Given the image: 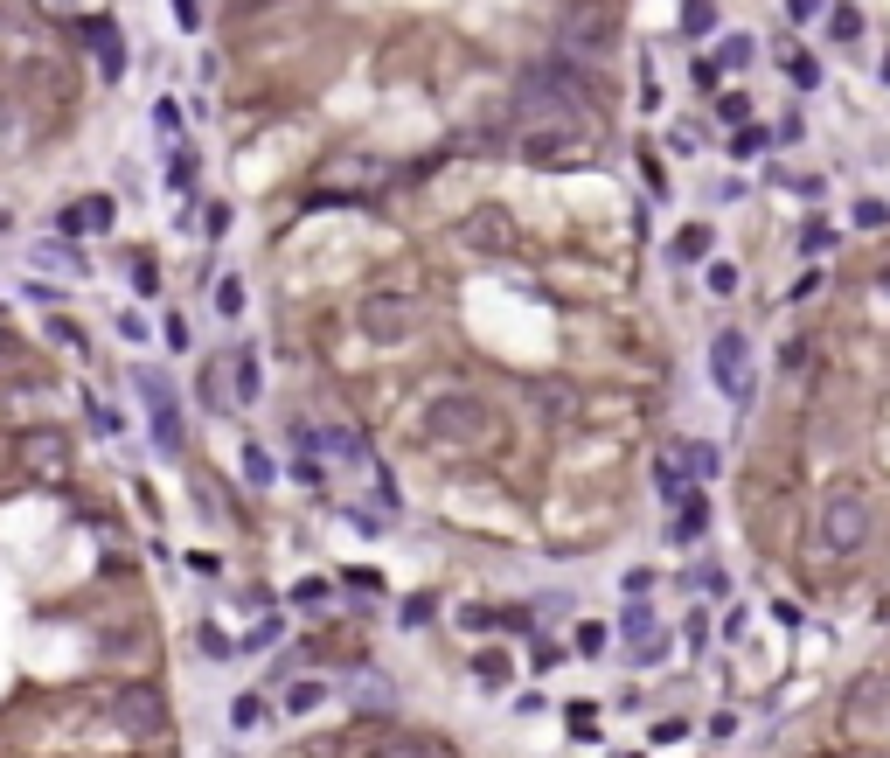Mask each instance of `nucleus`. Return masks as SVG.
Listing matches in <instances>:
<instances>
[{
	"label": "nucleus",
	"mask_w": 890,
	"mask_h": 758,
	"mask_svg": "<svg viewBox=\"0 0 890 758\" xmlns=\"http://www.w3.org/2000/svg\"><path fill=\"white\" fill-rule=\"evenodd\" d=\"M856 223H863V230H884L890 209H884V202H863V209H856Z\"/></svg>",
	"instance_id": "obj_42"
},
{
	"label": "nucleus",
	"mask_w": 890,
	"mask_h": 758,
	"mask_svg": "<svg viewBox=\"0 0 890 758\" xmlns=\"http://www.w3.org/2000/svg\"><path fill=\"white\" fill-rule=\"evenodd\" d=\"M703 286H710L717 300H724V293H738V265H710V272H703Z\"/></svg>",
	"instance_id": "obj_33"
},
{
	"label": "nucleus",
	"mask_w": 890,
	"mask_h": 758,
	"mask_svg": "<svg viewBox=\"0 0 890 758\" xmlns=\"http://www.w3.org/2000/svg\"><path fill=\"white\" fill-rule=\"evenodd\" d=\"M654 592V571H626V599H647Z\"/></svg>",
	"instance_id": "obj_43"
},
{
	"label": "nucleus",
	"mask_w": 890,
	"mask_h": 758,
	"mask_svg": "<svg viewBox=\"0 0 890 758\" xmlns=\"http://www.w3.org/2000/svg\"><path fill=\"white\" fill-rule=\"evenodd\" d=\"M216 313H244V279H216Z\"/></svg>",
	"instance_id": "obj_29"
},
{
	"label": "nucleus",
	"mask_w": 890,
	"mask_h": 758,
	"mask_svg": "<svg viewBox=\"0 0 890 758\" xmlns=\"http://www.w3.org/2000/svg\"><path fill=\"white\" fill-rule=\"evenodd\" d=\"M751 56H758V42H751V35H731V42L717 49V70H744Z\"/></svg>",
	"instance_id": "obj_23"
},
{
	"label": "nucleus",
	"mask_w": 890,
	"mask_h": 758,
	"mask_svg": "<svg viewBox=\"0 0 890 758\" xmlns=\"http://www.w3.org/2000/svg\"><path fill=\"white\" fill-rule=\"evenodd\" d=\"M369 758H439V745H425V738H397V745H376Z\"/></svg>",
	"instance_id": "obj_26"
},
{
	"label": "nucleus",
	"mask_w": 890,
	"mask_h": 758,
	"mask_svg": "<svg viewBox=\"0 0 890 758\" xmlns=\"http://www.w3.org/2000/svg\"><path fill=\"white\" fill-rule=\"evenodd\" d=\"M619 633H626L633 647H640V640L654 633V612H647V599H633V606H626V619H619Z\"/></svg>",
	"instance_id": "obj_22"
},
{
	"label": "nucleus",
	"mask_w": 890,
	"mask_h": 758,
	"mask_svg": "<svg viewBox=\"0 0 890 758\" xmlns=\"http://www.w3.org/2000/svg\"><path fill=\"white\" fill-rule=\"evenodd\" d=\"M21 459H28L35 473H63V466H70V439L49 432V425H35V432L21 439Z\"/></svg>",
	"instance_id": "obj_9"
},
{
	"label": "nucleus",
	"mask_w": 890,
	"mask_h": 758,
	"mask_svg": "<svg viewBox=\"0 0 890 758\" xmlns=\"http://www.w3.org/2000/svg\"><path fill=\"white\" fill-rule=\"evenodd\" d=\"M765 140H772V133L744 126V133H731V153H738V160H758V153H765Z\"/></svg>",
	"instance_id": "obj_32"
},
{
	"label": "nucleus",
	"mask_w": 890,
	"mask_h": 758,
	"mask_svg": "<svg viewBox=\"0 0 890 758\" xmlns=\"http://www.w3.org/2000/svg\"><path fill=\"white\" fill-rule=\"evenodd\" d=\"M494 432V418H487V404L473 397V390H439L432 404H425V439L432 446H473V439H487Z\"/></svg>",
	"instance_id": "obj_3"
},
{
	"label": "nucleus",
	"mask_w": 890,
	"mask_h": 758,
	"mask_svg": "<svg viewBox=\"0 0 890 758\" xmlns=\"http://www.w3.org/2000/svg\"><path fill=\"white\" fill-rule=\"evenodd\" d=\"M230 724H237V731L265 724V703H258V696H237V703H230Z\"/></svg>",
	"instance_id": "obj_31"
},
{
	"label": "nucleus",
	"mask_w": 890,
	"mask_h": 758,
	"mask_svg": "<svg viewBox=\"0 0 890 758\" xmlns=\"http://www.w3.org/2000/svg\"><path fill=\"white\" fill-rule=\"evenodd\" d=\"M77 35L91 42V56H98V77H105V84H119V77H126V49H119V28H112L105 14H84V21H77Z\"/></svg>",
	"instance_id": "obj_7"
},
{
	"label": "nucleus",
	"mask_w": 890,
	"mask_h": 758,
	"mask_svg": "<svg viewBox=\"0 0 890 758\" xmlns=\"http://www.w3.org/2000/svg\"><path fill=\"white\" fill-rule=\"evenodd\" d=\"M258 383H265V369H258V355L244 348V355H237V404H251V397H258Z\"/></svg>",
	"instance_id": "obj_20"
},
{
	"label": "nucleus",
	"mask_w": 890,
	"mask_h": 758,
	"mask_svg": "<svg viewBox=\"0 0 890 758\" xmlns=\"http://www.w3.org/2000/svg\"><path fill=\"white\" fill-rule=\"evenodd\" d=\"M668 147H675V153H696V147H703V133H696V126H675V140H668Z\"/></svg>",
	"instance_id": "obj_44"
},
{
	"label": "nucleus",
	"mask_w": 890,
	"mask_h": 758,
	"mask_svg": "<svg viewBox=\"0 0 890 758\" xmlns=\"http://www.w3.org/2000/svg\"><path fill=\"white\" fill-rule=\"evenodd\" d=\"M633 661H640V668H654V661H668V640H661V633H647V640L633 647Z\"/></svg>",
	"instance_id": "obj_37"
},
{
	"label": "nucleus",
	"mask_w": 890,
	"mask_h": 758,
	"mask_svg": "<svg viewBox=\"0 0 890 758\" xmlns=\"http://www.w3.org/2000/svg\"><path fill=\"white\" fill-rule=\"evenodd\" d=\"M348 529H362V536H383L390 522H383V515H369V508H348Z\"/></svg>",
	"instance_id": "obj_39"
},
{
	"label": "nucleus",
	"mask_w": 890,
	"mask_h": 758,
	"mask_svg": "<svg viewBox=\"0 0 890 758\" xmlns=\"http://www.w3.org/2000/svg\"><path fill=\"white\" fill-rule=\"evenodd\" d=\"M821 7H828V0H786V14H793V21H814Z\"/></svg>",
	"instance_id": "obj_45"
},
{
	"label": "nucleus",
	"mask_w": 890,
	"mask_h": 758,
	"mask_svg": "<svg viewBox=\"0 0 890 758\" xmlns=\"http://www.w3.org/2000/svg\"><path fill=\"white\" fill-rule=\"evenodd\" d=\"M571 647H578V654H585V661H598V654H605V647H612V640H605V626H592V619H585V626H578V640H571Z\"/></svg>",
	"instance_id": "obj_30"
},
{
	"label": "nucleus",
	"mask_w": 890,
	"mask_h": 758,
	"mask_svg": "<svg viewBox=\"0 0 890 758\" xmlns=\"http://www.w3.org/2000/svg\"><path fill=\"white\" fill-rule=\"evenodd\" d=\"M703 529H710V501H703V487H696V494H682V501H675V522H668V543H696Z\"/></svg>",
	"instance_id": "obj_11"
},
{
	"label": "nucleus",
	"mask_w": 890,
	"mask_h": 758,
	"mask_svg": "<svg viewBox=\"0 0 890 758\" xmlns=\"http://www.w3.org/2000/svg\"><path fill=\"white\" fill-rule=\"evenodd\" d=\"M112 710H119V724H140V731H160V724H167V710H160L153 689H119Z\"/></svg>",
	"instance_id": "obj_10"
},
{
	"label": "nucleus",
	"mask_w": 890,
	"mask_h": 758,
	"mask_svg": "<svg viewBox=\"0 0 890 758\" xmlns=\"http://www.w3.org/2000/svg\"><path fill=\"white\" fill-rule=\"evenodd\" d=\"M828 244H835V230H828V223H807V237H800V251H807V258H821Z\"/></svg>",
	"instance_id": "obj_36"
},
{
	"label": "nucleus",
	"mask_w": 890,
	"mask_h": 758,
	"mask_svg": "<svg viewBox=\"0 0 890 758\" xmlns=\"http://www.w3.org/2000/svg\"><path fill=\"white\" fill-rule=\"evenodd\" d=\"M195 647H202L209 661H230V654H237V647L223 640V626H195Z\"/></svg>",
	"instance_id": "obj_28"
},
{
	"label": "nucleus",
	"mask_w": 890,
	"mask_h": 758,
	"mask_svg": "<svg viewBox=\"0 0 890 758\" xmlns=\"http://www.w3.org/2000/svg\"><path fill=\"white\" fill-rule=\"evenodd\" d=\"M710 244H717V237H710V223H682V230H675V265H703V258H710Z\"/></svg>",
	"instance_id": "obj_15"
},
{
	"label": "nucleus",
	"mask_w": 890,
	"mask_h": 758,
	"mask_svg": "<svg viewBox=\"0 0 890 758\" xmlns=\"http://www.w3.org/2000/svg\"><path fill=\"white\" fill-rule=\"evenodd\" d=\"M598 126L592 112L564 105V98H543L522 84V160L529 167H585L598 153Z\"/></svg>",
	"instance_id": "obj_1"
},
{
	"label": "nucleus",
	"mask_w": 890,
	"mask_h": 758,
	"mask_svg": "<svg viewBox=\"0 0 890 758\" xmlns=\"http://www.w3.org/2000/svg\"><path fill=\"white\" fill-rule=\"evenodd\" d=\"M744 355H751V334H744V327H717V341H710V376H717V390H724L731 404H751V369H744Z\"/></svg>",
	"instance_id": "obj_5"
},
{
	"label": "nucleus",
	"mask_w": 890,
	"mask_h": 758,
	"mask_svg": "<svg viewBox=\"0 0 890 758\" xmlns=\"http://www.w3.org/2000/svg\"><path fill=\"white\" fill-rule=\"evenodd\" d=\"M341 585H348V592H383V571H369V564H355V571H341Z\"/></svg>",
	"instance_id": "obj_34"
},
{
	"label": "nucleus",
	"mask_w": 890,
	"mask_h": 758,
	"mask_svg": "<svg viewBox=\"0 0 890 758\" xmlns=\"http://www.w3.org/2000/svg\"><path fill=\"white\" fill-rule=\"evenodd\" d=\"M140 397H147V418H153V439L160 453H181V397L160 369H140Z\"/></svg>",
	"instance_id": "obj_6"
},
{
	"label": "nucleus",
	"mask_w": 890,
	"mask_h": 758,
	"mask_svg": "<svg viewBox=\"0 0 890 758\" xmlns=\"http://www.w3.org/2000/svg\"><path fill=\"white\" fill-rule=\"evenodd\" d=\"M279 633H286V619H258V626L244 633V647H251V654H265V647H279Z\"/></svg>",
	"instance_id": "obj_27"
},
{
	"label": "nucleus",
	"mask_w": 890,
	"mask_h": 758,
	"mask_svg": "<svg viewBox=\"0 0 890 758\" xmlns=\"http://www.w3.org/2000/svg\"><path fill=\"white\" fill-rule=\"evenodd\" d=\"M884 286H890V272H884Z\"/></svg>",
	"instance_id": "obj_47"
},
{
	"label": "nucleus",
	"mask_w": 890,
	"mask_h": 758,
	"mask_svg": "<svg viewBox=\"0 0 890 758\" xmlns=\"http://www.w3.org/2000/svg\"><path fill=\"white\" fill-rule=\"evenodd\" d=\"M466 244L487 251V258H508V251H515V230H508L501 209H473V216H466Z\"/></svg>",
	"instance_id": "obj_8"
},
{
	"label": "nucleus",
	"mask_w": 890,
	"mask_h": 758,
	"mask_svg": "<svg viewBox=\"0 0 890 758\" xmlns=\"http://www.w3.org/2000/svg\"><path fill=\"white\" fill-rule=\"evenodd\" d=\"M425 619H439V599H425V592L404 599V626H425Z\"/></svg>",
	"instance_id": "obj_35"
},
{
	"label": "nucleus",
	"mask_w": 890,
	"mask_h": 758,
	"mask_svg": "<svg viewBox=\"0 0 890 758\" xmlns=\"http://www.w3.org/2000/svg\"><path fill=\"white\" fill-rule=\"evenodd\" d=\"M786 77H793L800 91H814V84H821V63H814V56H800V49H786Z\"/></svg>",
	"instance_id": "obj_25"
},
{
	"label": "nucleus",
	"mask_w": 890,
	"mask_h": 758,
	"mask_svg": "<svg viewBox=\"0 0 890 758\" xmlns=\"http://www.w3.org/2000/svg\"><path fill=\"white\" fill-rule=\"evenodd\" d=\"M682 28L689 35H710L717 28V0H682Z\"/></svg>",
	"instance_id": "obj_21"
},
{
	"label": "nucleus",
	"mask_w": 890,
	"mask_h": 758,
	"mask_svg": "<svg viewBox=\"0 0 890 758\" xmlns=\"http://www.w3.org/2000/svg\"><path fill=\"white\" fill-rule=\"evenodd\" d=\"M571 49L605 56V49H612V21H605V14H578V21H571Z\"/></svg>",
	"instance_id": "obj_14"
},
{
	"label": "nucleus",
	"mask_w": 890,
	"mask_h": 758,
	"mask_svg": "<svg viewBox=\"0 0 890 758\" xmlns=\"http://www.w3.org/2000/svg\"><path fill=\"white\" fill-rule=\"evenodd\" d=\"M237 466H244V480H251V487H272V480H279V466H272V453H265V446H244V459H237Z\"/></svg>",
	"instance_id": "obj_18"
},
{
	"label": "nucleus",
	"mask_w": 890,
	"mask_h": 758,
	"mask_svg": "<svg viewBox=\"0 0 890 758\" xmlns=\"http://www.w3.org/2000/svg\"><path fill=\"white\" fill-rule=\"evenodd\" d=\"M473 675H480L487 689H508V654H494V647H480V654H473Z\"/></svg>",
	"instance_id": "obj_19"
},
{
	"label": "nucleus",
	"mask_w": 890,
	"mask_h": 758,
	"mask_svg": "<svg viewBox=\"0 0 890 758\" xmlns=\"http://www.w3.org/2000/svg\"><path fill=\"white\" fill-rule=\"evenodd\" d=\"M320 453H334V459H348V466H369V446L348 432V425H327L320 432Z\"/></svg>",
	"instance_id": "obj_16"
},
{
	"label": "nucleus",
	"mask_w": 890,
	"mask_h": 758,
	"mask_svg": "<svg viewBox=\"0 0 890 758\" xmlns=\"http://www.w3.org/2000/svg\"><path fill=\"white\" fill-rule=\"evenodd\" d=\"M717 439H682V446H675V466H682V473H696V480H710V473H717Z\"/></svg>",
	"instance_id": "obj_13"
},
{
	"label": "nucleus",
	"mask_w": 890,
	"mask_h": 758,
	"mask_svg": "<svg viewBox=\"0 0 890 758\" xmlns=\"http://www.w3.org/2000/svg\"><path fill=\"white\" fill-rule=\"evenodd\" d=\"M63 230H70V237H105V230H112V202H105V195H91V202L63 209Z\"/></svg>",
	"instance_id": "obj_12"
},
{
	"label": "nucleus",
	"mask_w": 890,
	"mask_h": 758,
	"mask_svg": "<svg viewBox=\"0 0 890 758\" xmlns=\"http://www.w3.org/2000/svg\"><path fill=\"white\" fill-rule=\"evenodd\" d=\"M870 543V494L856 480H835L821 501V550L828 557H856Z\"/></svg>",
	"instance_id": "obj_2"
},
{
	"label": "nucleus",
	"mask_w": 890,
	"mask_h": 758,
	"mask_svg": "<svg viewBox=\"0 0 890 758\" xmlns=\"http://www.w3.org/2000/svg\"><path fill=\"white\" fill-rule=\"evenodd\" d=\"M174 28L195 35V28H202V7H195V0H174Z\"/></svg>",
	"instance_id": "obj_40"
},
{
	"label": "nucleus",
	"mask_w": 890,
	"mask_h": 758,
	"mask_svg": "<svg viewBox=\"0 0 890 758\" xmlns=\"http://www.w3.org/2000/svg\"><path fill=\"white\" fill-rule=\"evenodd\" d=\"M884 84H890V56H884Z\"/></svg>",
	"instance_id": "obj_46"
},
{
	"label": "nucleus",
	"mask_w": 890,
	"mask_h": 758,
	"mask_svg": "<svg viewBox=\"0 0 890 758\" xmlns=\"http://www.w3.org/2000/svg\"><path fill=\"white\" fill-rule=\"evenodd\" d=\"M828 35H835V42H856V35H863V7H835V14H828Z\"/></svg>",
	"instance_id": "obj_24"
},
{
	"label": "nucleus",
	"mask_w": 890,
	"mask_h": 758,
	"mask_svg": "<svg viewBox=\"0 0 890 758\" xmlns=\"http://www.w3.org/2000/svg\"><path fill=\"white\" fill-rule=\"evenodd\" d=\"M49 334H56V341H63V348H84V334H77V320H63V313H56V320H49Z\"/></svg>",
	"instance_id": "obj_41"
},
{
	"label": "nucleus",
	"mask_w": 890,
	"mask_h": 758,
	"mask_svg": "<svg viewBox=\"0 0 890 758\" xmlns=\"http://www.w3.org/2000/svg\"><path fill=\"white\" fill-rule=\"evenodd\" d=\"M320 703H327V682H320V675H299L293 689H286V710H293V717L320 710Z\"/></svg>",
	"instance_id": "obj_17"
},
{
	"label": "nucleus",
	"mask_w": 890,
	"mask_h": 758,
	"mask_svg": "<svg viewBox=\"0 0 890 758\" xmlns=\"http://www.w3.org/2000/svg\"><path fill=\"white\" fill-rule=\"evenodd\" d=\"M355 327H362V341L397 348V341L418 334V300H404V293H369V300L355 306Z\"/></svg>",
	"instance_id": "obj_4"
},
{
	"label": "nucleus",
	"mask_w": 890,
	"mask_h": 758,
	"mask_svg": "<svg viewBox=\"0 0 890 758\" xmlns=\"http://www.w3.org/2000/svg\"><path fill=\"white\" fill-rule=\"evenodd\" d=\"M689 77H696V91H717V84H724V70H717V56H710V63H689Z\"/></svg>",
	"instance_id": "obj_38"
}]
</instances>
